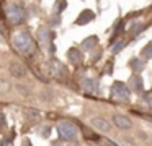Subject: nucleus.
Here are the masks:
<instances>
[{
	"label": "nucleus",
	"mask_w": 152,
	"mask_h": 146,
	"mask_svg": "<svg viewBox=\"0 0 152 146\" xmlns=\"http://www.w3.org/2000/svg\"><path fill=\"white\" fill-rule=\"evenodd\" d=\"M10 73L13 75V76L21 78V76L26 75V70H25V67H23V65H20V63H12L10 65Z\"/></svg>",
	"instance_id": "9b49d317"
},
{
	"label": "nucleus",
	"mask_w": 152,
	"mask_h": 146,
	"mask_svg": "<svg viewBox=\"0 0 152 146\" xmlns=\"http://www.w3.org/2000/svg\"><path fill=\"white\" fill-rule=\"evenodd\" d=\"M53 63V73L56 75V76H64V73H66V70H64V67H62V63H59L57 60H53L51 62Z\"/></svg>",
	"instance_id": "f8f14e48"
},
{
	"label": "nucleus",
	"mask_w": 152,
	"mask_h": 146,
	"mask_svg": "<svg viewBox=\"0 0 152 146\" xmlns=\"http://www.w3.org/2000/svg\"><path fill=\"white\" fill-rule=\"evenodd\" d=\"M13 45H15L17 50L21 52V54H28V52H31V49H33V39H31V36L28 34L26 31H21L13 37Z\"/></svg>",
	"instance_id": "f257e3e1"
},
{
	"label": "nucleus",
	"mask_w": 152,
	"mask_h": 146,
	"mask_svg": "<svg viewBox=\"0 0 152 146\" xmlns=\"http://www.w3.org/2000/svg\"><path fill=\"white\" fill-rule=\"evenodd\" d=\"M23 146H31V141L30 140H23Z\"/></svg>",
	"instance_id": "412c9836"
},
{
	"label": "nucleus",
	"mask_w": 152,
	"mask_h": 146,
	"mask_svg": "<svg viewBox=\"0 0 152 146\" xmlns=\"http://www.w3.org/2000/svg\"><path fill=\"white\" fill-rule=\"evenodd\" d=\"M142 57L144 58H152V44L145 45V47L142 49Z\"/></svg>",
	"instance_id": "dca6fc26"
},
{
	"label": "nucleus",
	"mask_w": 152,
	"mask_h": 146,
	"mask_svg": "<svg viewBox=\"0 0 152 146\" xmlns=\"http://www.w3.org/2000/svg\"><path fill=\"white\" fill-rule=\"evenodd\" d=\"M92 125L95 127V128H98L100 132H108V130H110V123L106 122L103 117H93V119H92Z\"/></svg>",
	"instance_id": "6e6552de"
},
{
	"label": "nucleus",
	"mask_w": 152,
	"mask_h": 146,
	"mask_svg": "<svg viewBox=\"0 0 152 146\" xmlns=\"http://www.w3.org/2000/svg\"><path fill=\"white\" fill-rule=\"evenodd\" d=\"M113 122H115V125L118 127V128H123V130H129L132 125L131 120L126 115H121V114H115V115H113Z\"/></svg>",
	"instance_id": "423d86ee"
},
{
	"label": "nucleus",
	"mask_w": 152,
	"mask_h": 146,
	"mask_svg": "<svg viewBox=\"0 0 152 146\" xmlns=\"http://www.w3.org/2000/svg\"><path fill=\"white\" fill-rule=\"evenodd\" d=\"M129 65H131V67L134 68L136 71H141V70H142V67H144V65H142V62L139 60V58H132V60L129 62Z\"/></svg>",
	"instance_id": "2eb2a0df"
},
{
	"label": "nucleus",
	"mask_w": 152,
	"mask_h": 146,
	"mask_svg": "<svg viewBox=\"0 0 152 146\" xmlns=\"http://www.w3.org/2000/svg\"><path fill=\"white\" fill-rule=\"evenodd\" d=\"M66 6H67V2H66V0H57L56 5L53 6V12H54V13H61L64 8H66Z\"/></svg>",
	"instance_id": "4468645a"
},
{
	"label": "nucleus",
	"mask_w": 152,
	"mask_h": 146,
	"mask_svg": "<svg viewBox=\"0 0 152 146\" xmlns=\"http://www.w3.org/2000/svg\"><path fill=\"white\" fill-rule=\"evenodd\" d=\"M51 146H64V145H62V141H54Z\"/></svg>",
	"instance_id": "4be33fe9"
},
{
	"label": "nucleus",
	"mask_w": 152,
	"mask_h": 146,
	"mask_svg": "<svg viewBox=\"0 0 152 146\" xmlns=\"http://www.w3.org/2000/svg\"><path fill=\"white\" fill-rule=\"evenodd\" d=\"M111 96L116 97V99H121V101H128L129 99V89L126 88L124 83L116 81L111 86Z\"/></svg>",
	"instance_id": "20e7f679"
},
{
	"label": "nucleus",
	"mask_w": 152,
	"mask_h": 146,
	"mask_svg": "<svg viewBox=\"0 0 152 146\" xmlns=\"http://www.w3.org/2000/svg\"><path fill=\"white\" fill-rule=\"evenodd\" d=\"M72 146H80V145H77V143H74V145Z\"/></svg>",
	"instance_id": "5701e85b"
},
{
	"label": "nucleus",
	"mask_w": 152,
	"mask_h": 146,
	"mask_svg": "<svg viewBox=\"0 0 152 146\" xmlns=\"http://www.w3.org/2000/svg\"><path fill=\"white\" fill-rule=\"evenodd\" d=\"M57 132H59L61 138L66 140V141H74L79 135V130L72 122H61L57 125Z\"/></svg>",
	"instance_id": "f03ea898"
},
{
	"label": "nucleus",
	"mask_w": 152,
	"mask_h": 146,
	"mask_svg": "<svg viewBox=\"0 0 152 146\" xmlns=\"http://www.w3.org/2000/svg\"><path fill=\"white\" fill-rule=\"evenodd\" d=\"M38 36H39V42L43 47H48L49 44H53V32L48 28H39L38 29ZM51 49V45H49Z\"/></svg>",
	"instance_id": "39448f33"
},
{
	"label": "nucleus",
	"mask_w": 152,
	"mask_h": 146,
	"mask_svg": "<svg viewBox=\"0 0 152 146\" xmlns=\"http://www.w3.org/2000/svg\"><path fill=\"white\" fill-rule=\"evenodd\" d=\"M67 57H69L70 63H74V65H79L80 62H82V54H80V50H79V49H75V47L69 49Z\"/></svg>",
	"instance_id": "1a4fd4ad"
},
{
	"label": "nucleus",
	"mask_w": 152,
	"mask_h": 146,
	"mask_svg": "<svg viewBox=\"0 0 152 146\" xmlns=\"http://www.w3.org/2000/svg\"><path fill=\"white\" fill-rule=\"evenodd\" d=\"M144 99H145V102H147L149 106H152V94H145Z\"/></svg>",
	"instance_id": "6ab92c4d"
},
{
	"label": "nucleus",
	"mask_w": 152,
	"mask_h": 146,
	"mask_svg": "<svg viewBox=\"0 0 152 146\" xmlns=\"http://www.w3.org/2000/svg\"><path fill=\"white\" fill-rule=\"evenodd\" d=\"M93 18H95V13H93L92 10H83L79 15V18L75 19V24H87V23H90Z\"/></svg>",
	"instance_id": "0eeeda50"
},
{
	"label": "nucleus",
	"mask_w": 152,
	"mask_h": 146,
	"mask_svg": "<svg viewBox=\"0 0 152 146\" xmlns=\"http://www.w3.org/2000/svg\"><path fill=\"white\" fill-rule=\"evenodd\" d=\"M26 117H28V119H31V120H34V119H39V114H38L36 110H28Z\"/></svg>",
	"instance_id": "f3484780"
},
{
	"label": "nucleus",
	"mask_w": 152,
	"mask_h": 146,
	"mask_svg": "<svg viewBox=\"0 0 152 146\" xmlns=\"http://www.w3.org/2000/svg\"><path fill=\"white\" fill-rule=\"evenodd\" d=\"M141 28H142L141 24H134V28H132V32H134V34H137V32H139V29H141Z\"/></svg>",
	"instance_id": "aec40b11"
},
{
	"label": "nucleus",
	"mask_w": 152,
	"mask_h": 146,
	"mask_svg": "<svg viewBox=\"0 0 152 146\" xmlns=\"http://www.w3.org/2000/svg\"><path fill=\"white\" fill-rule=\"evenodd\" d=\"M98 42V39H96V36H92V37L85 39V41L82 42V49L83 50H90L92 47H95V44Z\"/></svg>",
	"instance_id": "ddd939ff"
},
{
	"label": "nucleus",
	"mask_w": 152,
	"mask_h": 146,
	"mask_svg": "<svg viewBox=\"0 0 152 146\" xmlns=\"http://www.w3.org/2000/svg\"><path fill=\"white\" fill-rule=\"evenodd\" d=\"M116 44H118V45H115V47H113V52H115V54H116L118 50H121L123 47H124V42H123V41H118Z\"/></svg>",
	"instance_id": "a211bd4d"
},
{
	"label": "nucleus",
	"mask_w": 152,
	"mask_h": 146,
	"mask_svg": "<svg viewBox=\"0 0 152 146\" xmlns=\"http://www.w3.org/2000/svg\"><path fill=\"white\" fill-rule=\"evenodd\" d=\"M129 83H131V89L136 91V93H141V91L144 89V83H142V80H141L139 75H132L131 80H129Z\"/></svg>",
	"instance_id": "9d476101"
},
{
	"label": "nucleus",
	"mask_w": 152,
	"mask_h": 146,
	"mask_svg": "<svg viewBox=\"0 0 152 146\" xmlns=\"http://www.w3.org/2000/svg\"><path fill=\"white\" fill-rule=\"evenodd\" d=\"M5 13H7V18H8V21H10L12 24H20V23H23L25 16H26L25 10L21 8L20 5L7 6V8H5Z\"/></svg>",
	"instance_id": "7ed1b4c3"
}]
</instances>
